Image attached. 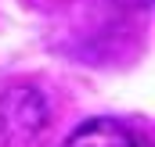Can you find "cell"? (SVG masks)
<instances>
[{
    "mask_svg": "<svg viewBox=\"0 0 155 147\" xmlns=\"http://www.w3.org/2000/svg\"><path fill=\"white\" fill-rule=\"evenodd\" d=\"M61 147H141V140L116 118H87L69 133Z\"/></svg>",
    "mask_w": 155,
    "mask_h": 147,
    "instance_id": "obj_1",
    "label": "cell"
},
{
    "mask_svg": "<svg viewBox=\"0 0 155 147\" xmlns=\"http://www.w3.org/2000/svg\"><path fill=\"white\" fill-rule=\"evenodd\" d=\"M119 4H130V7H148V0H119Z\"/></svg>",
    "mask_w": 155,
    "mask_h": 147,
    "instance_id": "obj_2",
    "label": "cell"
}]
</instances>
